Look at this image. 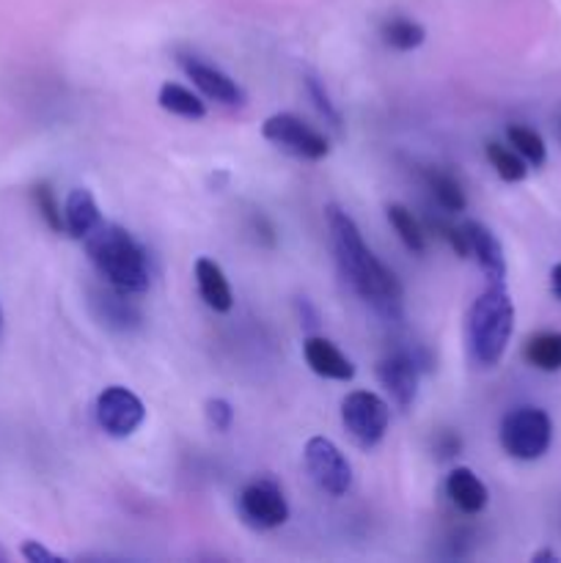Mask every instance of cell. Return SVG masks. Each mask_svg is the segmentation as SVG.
Returning a JSON list of instances; mask_svg holds the SVG:
<instances>
[{
    "label": "cell",
    "mask_w": 561,
    "mask_h": 563,
    "mask_svg": "<svg viewBox=\"0 0 561 563\" xmlns=\"http://www.w3.org/2000/svg\"><path fill=\"white\" fill-rule=\"evenodd\" d=\"M6 561H9V555H6V550L0 548V563H6Z\"/></svg>",
    "instance_id": "32"
},
{
    "label": "cell",
    "mask_w": 561,
    "mask_h": 563,
    "mask_svg": "<svg viewBox=\"0 0 561 563\" xmlns=\"http://www.w3.org/2000/svg\"><path fill=\"white\" fill-rule=\"evenodd\" d=\"M204 412H207V421L215 432H229L231 423H234V407L226 399H209L204 405Z\"/></svg>",
    "instance_id": "27"
},
{
    "label": "cell",
    "mask_w": 561,
    "mask_h": 563,
    "mask_svg": "<svg viewBox=\"0 0 561 563\" xmlns=\"http://www.w3.org/2000/svg\"><path fill=\"white\" fill-rule=\"evenodd\" d=\"M465 234L468 245H471V256L479 262L487 284H506V256L498 236L484 223H476V220L465 223Z\"/></svg>",
    "instance_id": "13"
},
{
    "label": "cell",
    "mask_w": 561,
    "mask_h": 563,
    "mask_svg": "<svg viewBox=\"0 0 561 563\" xmlns=\"http://www.w3.org/2000/svg\"><path fill=\"white\" fill-rule=\"evenodd\" d=\"M498 438L512 460L537 462L553 443V421L542 407H515L501 421Z\"/></svg>",
    "instance_id": "4"
},
{
    "label": "cell",
    "mask_w": 561,
    "mask_h": 563,
    "mask_svg": "<svg viewBox=\"0 0 561 563\" xmlns=\"http://www.w3.org/2000/svg\"><path fill=\"white\" fill-rule=\"evenodd\" d=\"M121 295H124V291L119 289L97 291V295H94V308H97L99 319H102L108 328L119 330V333H130V330L141 328V311Z\"/></svg>",
    "instance_id": "17"
},
{
    "label": "cell",
    "mask_w": 561,
    "mask_h": 563,
    "mask_svg": "<svg viewBox=\"0 0 561 563\" xmlns=\"http://www.w3.org/2000/svg\"><path fill=\"white\" fill-rule=\"evenodd\" d=\"M306 88H308V97L314 99V104H317L319 113L324 115V121H328L330 126H336V130H339V126L344 124V121H341V110L336 108V102H333V99H330L328 88H324L322 82H319L314 75L306 77Z\"/></svg>",
    "instance_id": "26"
},
{
    "label": "cell",
    "mask_w": 561,
    "mask_h": 563,
    "mask_svg": "<svg viewBox=\"0 0 561 563\" xmlns=\"http://www.w3.org/2000/svg\"><path fill=\"white\" fill-rule=\"evenodd\" d=\"M427 185L429 190H432L435 201H438L440 209H446V212H465L468 207L465 190H462V185L454 179V176L446 174V170H429Z\"/></svg>",
    "instance_id": "23"
},
{
    "label": "cell",
    "mask_w": 561,
    "mask_h": 563,
    "mask_svg": "<svg viewBox=\"0 0 561 563\" xmlns=\"http://www.w3.org/2000/svg\"><path fill=\"white\" fill-rule=\"evenodd\" d=\"M506 141H509V146L515 148V152L531 165V168H542V165L548 163V146H544V137L539 135L537 130H531V126L512 124L509 130H506Z\"/></svg>",
    "instance_id": "21"
},
{
    "label": "cell",
    "mask_w": 561,
    "mask_h": 563,
    "mask_svg": "<svg viewBox=\"0 0 561 563\" xmlns=\"http://www.w3.org/2000/svg\"><path fill=\"white\" fill-rule=\"evenodd\" d=\"M22 559L31 561V563H58V561H64V559H61V555L50 553V550L42 548V544H38V542H25V544H22Z\"/></svg>",
    "instance_id": "29"
},
{
    "label": "cell",
    "mask_w": 561,
    "mask_h": 563,
    "mask_svg": "<svg viewBox=\"0 0 561 563\" xmlns=\"http://www.w3.org/2000/svg\"><path fill=\"white\" fill-rule=\"evenodd\" d=\"M522 357L537 372L556 374L561 372V333L559 330H542L534 333L522 346Z\"/></svg>",
    "instance_id": "18"
},
{
    "label": "cell",
    "mask_w": 561,
    "mask_h": 563,
    "mask_svg": "<svg viewBox=\"0 0 561 563\" xmlns=\"http://www.w3.org/2000/svg\"><path fill=\"white\" fill-rule=\"evenodd\" d=\"M88 258L97 273L108 280L113 289L124 295H141L148 289V264L146 251L135 242V236L116 223H99L91 234L82 240Z\"/></svg>",
    "instance_id": "2"
},
{
    "label": "cell",
    "mask_w": 561,
    "mask_h": 563,
    "mask_svg": "<svg viewBox=\"0 0 561 563\" xmlns=\"http://www.w3.org/2000/svg\"><path fill=\"white\" fill-rule=\"evenodd\" d=\"M146 418V407L132 390L121 385H110L97 399V421L110 438H130L141 429Z\"/></svg>",
    "instance_id": "9"
},
{
    "label": "cell",
    "mask_w": 561,
    "mask_h": 563,
    "mask_svg": "<svg viewBox=\"0 0 561 563\" xmlns=\"http://www.w3.org/2000/svg\"><path fill=\"white\" fill-rule=\"evenodd\" d=\"M418 357L410 352H391L377 363V379L391 394L399 410H410L418 394V379H421Z\"/></svg>",
    "instance_id": "10"
},
{
    "label": "cell",
    "mask_w": 561,
    "mask_h": 563,
    "mask_svg": "<svg viewBox=\"0 0 561 563\" xmlns=\"http://www.w3.org/2000/svg\"><path fill=\"white\" fill-rule=\"evenodd\" d=\"M240 520L253 531H273L289 520V504L273 478H258L251 482L237 498Z\"/></svg>",
    "instance_id": "7"
},
{
    "label": "cell",
    "mask_w": 561,
    "mask_h": 563,
    "mask_svg": "<svg viewBox=\"0 0 561 563\" xmlns=\"http://www.w3.org/2000/svg\"><path fill=\"white\" fill-rule=\"evenodd\" d=\"M550 291H553L556 300H561V262L550 269Z\"/></svg>",
    "instance_id": "30"
},
{
    "label": "cell",
    "mask_w": 561,
    "mask_h": 563,
    "mask_svg": "<svg viewBox=\"0 0 561 563\" xmlns=\"http://www.w3.org/2000/svg\"><path fill=\"white\" fill-rule=\"evenodd\" d=\"M531 561H534V563H544V561L559 563L561 559H559V553H553V550H539V553L531 555Z\"/></svg>",
    "instance_id": "31"
},
{
    "label": "cell",
    "mask_w": 561,
    "mask_h": 563,
    "mask_svg": "<svg viewBox=\"0 0 561 563\" xmlns=\"http://www.w3.org/2000/svg\"><path fill=\"white\" fill-rule=\"evenodd\" d=\"M484 152H487L490 165H493L501 181L517 185V181H522L528 176V163L512 146H501V143L490 141Z\"/></svg>",
    "instance_id": "24"
},
{
    "label": "cell",
    "mask_w": 561,
    "mask_h": 563,
    "mask_svg": "<svg viewBox=\"0 0 561 563\" xmlns=\"http://www.w3.org/2000/svg\"><path fill=\"white\" fill-rule=\"evenodd\" d=\"M446 495L462 515H482L490 504V489L471 467H454L446 478Z\"/></svg>",
    "instance_id": "14"
},
{
    "label": "cell",
    "mask_w": 561,
    "mask_h": 563,
    "mask_svg": "<svg viewBox=\"0 0 561 563\" xmlns=\"http://www.w3.org/2000/svg\"><path fill=\"white\" fill-rule=\"evenodd\" d=\"M262 135L264 141H270L273 146H278L280 152L292 154L297 159H317L328 157L330 154V143L322 132L314 130L311 124L300 119L295 113H275L270 115L267 121L262 124Z\"/></svg>",
    "instance_id": "6"
},
{
    "label": "cell",
    "mask_w": 561,
    "mask_h": 563,
    "mask_svg": "<svg viewBox=\"0 0 561 563\" xmlns=\"http://www.w3.org/2000/svg\"><path fill=\"white\" fill-rule=\"evenodd\" d=\"M99 223H102V214H99L94 192L86 187H75L64 203V231L75 240H86Z\"/></svg>",
    "instance_id": "15"
},
{
    "label": "cell",
    "mask_w": 561,
    "mask_h": 563,
    "mask_svg": "<svg viewBox=\"0 0 561 563\" xmlns=\"http://www.w3.org/2000/svg\"><path fill=\"white\" fill-rule=\"evenodd\" d=\"M302 462H306V473L311 482L317 484L322 493L341 498L346 489L352 487V465L346 456L341 454L339 445L328 438H311L302 449Z\"/></svg>",
    "instance_id": "8"
},
{
    "label": "cell",
    "mask_w": 561,
    "mask_h": 563,
    "mask_svg": "<svg viewBox=\"0 0 561 563\" xmlns=\"http://www.w3.org/2000/svg\"><path fill=\"white\" fill-rule=\"evenodd\" d=\"M157 102L160 108L168 110V113L179 115V119H190L198 121L207 115V104L190 91V88L179 86V82H163L157 93Z\"/></svg>",
    "instance_id": "19"
},
{
    "label": "cell",
    "mask_w": 561,
    "mask_h": 563,
    "mask_svg": "<svg viewBox=\"0 0 561 563\" xmlns=\"http://www.w3.org/2000/svg\"><path fill=\"white\" fill-rule=\"evenodd\" d=\"M341 423L346 434L355 440L361 449H374L385 438L391 423V407L383 396L372 390H352L341 401Z\"/></svg>",
    "instance_id": "5"
},
{
    "label": "cell",
    "mask_w": 561,
    "mask_h": 563,
    "mask_svg": "<svg viewBox=\"0 0 561 563\" xmlns=\"http://www.w3.org/2000/svg\"><path fill=\"white\" fill-rule=\"evenodd\" d=\"M460 449H462V440L457 432H443L438 434V440H435V451L440 454V460H451V456L460 454Z\"/></svg>",
    "instance_id": "28"
},
{
    "label": "cell",
    "mask_w": 561,
    "mask_h": 563,
    "mask_svg": "<svg viewBox=\"0 0 561 563\" xmlns=\"http://www.w3.org/2000/svg\"><path fill=\"white\" fill-rule=\"evenodd\" d=\"M324 223H328L330 245H333L336 264H339L341 278L350 284V289L363 302L374 308L388 322H399L402 308H405V291L394 269L385 267L372 247L363 242L361 229L355 220L336 203L324 207Z\"/></svg>",
    "instance_id": "1"
},
{
    "label": "cell",
    "mask_w": 561,
    "mask_h": 563,
    "mask_svg": "<svg viewBox=\"0 0 561 563\" xmlns=\"http://www.w3.org/2000/svg\"><path fill=\"white\" fill-rule=\"evenodd\" d=\"M302 357L317 377L336 379V383H350L355 377V366H352L350 357L322 335H311V339L302 341Z\"/></svg>",
    "instance_id": "12"
},
{
    "label": "cell",
    "mask_w": 561,
    "mask_h": 563,
    "mask_svg": "<svg viewBox=\"0 0 561 563\" xmlns=\"http://www.w3.org/2000/svg\"><path fill=\"white\" fill-rule=\"evenodd\" d=\"M33 203H36V209H38V214L44 218V223L61 234V231H64V212H61L58 198H55L53 187H50L47 181H38V185H33Z\"/></svg>",
    "instance_id": "25"
},
{
    "label": "cell",
    "mask_w": 561,
    "mask_h": 563,
    "mask_svg": "<svg viewBox=\"0 0 561 563\" xmlns=\"http://www.w3.org/2000/svg\"><path fill=\"white\" fill-rule=\"evenodd\" d=\"M424 38H427V31L410 16H391L383 25V42L388 47L399 49V53H410V49L421 47Z\"/></svg>",
    "instance_id": "22"
},
{
    "label": "cell",
    "mask_w": 561,
    "mask_h": 563,
    "mask_svg": "<svg viewBox=\"0 0 561 563\" xmlns=\"http://www.w3.org/2000/svg\"><path fill=\"white\" fill-rule=\"evenodd\" d=\"M0 324H3V311H0Z\"/></svg>",
    "instance_id": "33"
},
{
    "label": "cell",
    "mask_w": 561,
    "mask_h": 563,
    "mask_svg": "<svg viewBox=\"0 0 561 563\" xmlns=\"http://www.w3.org/2000/svg\"><path fill=\"white\" fill-rule=\"evenodd\" d=\"M515 333V302L506 284H487V289L473 300L465 319L468 350L476 366L493 368L501 363Z\"/></svg>",
    "instance_id": "3"
},
{
    "label": "cell",
    "mask_w": 561,
    "mask_h": 563,
    "mask_svg": "<svg viewBox=\"0 0 561 563\" xmlns=\"http://www.w3.org/2000/svg\"><path fill=\"white\" fill-rule=\"evenodd\" d=\"M196 286L201 300L207 302L212 311L229 313L234 306V295H231V286L226 273L220 269L218 262L212 258H198L196 262Z\"/></svg>",
    "instance_id": "16"
},
{
    "label": "cell",
    "mask_w": 561,
    "mask_h": 563,
    "mask_svg": "<svg viewBox=\"0 0 561 563\" xmlns=\"http://www.w3.org/2000/svg\"><path fill=\"white\" fill-rule=\"evenodd\" d=\"M385 214H388L391 229H394L396 236L405 242L407 251L413 253L427 251V234H424L421 223H418V218L410 212V209L402 207V203H388Z\"/></svg>",
    "instance_id": "20"
},
{
    "label": "cell",
    "mask_w": 561,
    "mask_h": 563,
    "mask_svg": "<svg viewBox=\"0 0 561 563\" xmlns=\"http://www.w3.org/2000/svg\"><path fill=\"white\" fill-rule=\"evenodd\" d=\"M182 69L190 77L193 86L204 93V97L215 99L220 104H245V91L237 86V80H231L223 69L207 64L201 58H193V55H185L182 58Z\"/></svg>",
    "instance_id": "11"
}]
</instances>
